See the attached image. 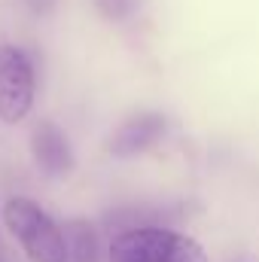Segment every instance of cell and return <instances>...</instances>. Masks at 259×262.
<instances>
[{
	"label": "cell",
	"instance_id": "cell-3",
	"mask_svg": "<svg viewBox=\"0 0 259 262\" xmlns=\"http://www.w3.org/2000/svg\"><path fill=\"white\" fill-rule=\"evenodd\" d=\"M34 92L37 79L31 58L12 43H0V122L18 125L34 107Z\"/></svg>",
	"mask_w": 259,
	"mask_h": 262
},
{
	"label": "cell",
	"instance_id": "cell-7",
	"mask_svg": "<svg viewBox=\"0 0 259 262\" xmlns=\"http://www.w3.org/2000/svg\"><path fill=\"white\" fill-rule=\"evenodd\" d=\"M25 3H28L34 12H40V15H43V12H49V9L55 6V0H25Z\"/></svg>",
	"mask_w": 259,
	"mask_h": 262
},
{
	"label": "cell",
	"instance_id": "cell-1",
	"mask_svg": "<svg viewBox=\"0 0 259 262\" xmlns=\"http://www.w3.org/2000/svg\"><path fill=\"white\" fill-rule=\"evenodd\" d=\"M3 223L31 262H67L64 229L31 198H9L3 204Z\"/></svg>",
	"mask_w": 259,
	"mask_h": 262
},
{
	"label": "cell",
	"instance_id": "cell-8",
	"mask_svg": "<svg viewBox=\"0 0 259 262\" xmlns=\"http://www.w3.org/2000/svg\"><path fill=\"white\" fill-rule=\"evenodd\" d=\"M0 262H3V256H0Z\"/></svg>",
	"mask_w": 259,
	"mask_h": 262
},
{
	"label": "cell",
	"instance_id": "cell-2",
	"mask_svg": "<svg viewBox=\"0 0 259 262\" xmlns=\"http://www.w3.org/2000/svg\"><path fill=\"white\" fill-rule=\"evenodd\" d=\"M110 262H207L204 247L174 229L134 226L110 241Z\"/></svg>",
	"mask_w": 259,
	"mask_h": 262
},
{
	"label": "cell",
	"instance_id": "cell-4",
	"mask_svg": "<svg viewBox=\"0 0 259 262\" xmlns=\"http://www.w3.org/2000/svg\"><path fill=\"white\" fill-rule=\"evenodd\" d=\"M31 156L37 168L49 177H61L73 168V152L67 143L64 131L55 122H37L31 131Z\"/></svg>",
	"mask_w": 259,
	"mask_h": 262
},
{
	"label": "cell",
	"instance_id": "cell-5",
	"mask_svg": "<svg viewBox=\"0 0 259 262\" xmlns=\"http://www.w3.org/2000/svg\"><path fill=\"white\" fill-rule=\"evenodd\" d=\"M162 134H165V116H159V113H140V116H134V119L119 125V131L110 140V152L122 156V159L125 156H137V152L149 149Z\"/></svg>",
	"mask_w": 259,
	"mask_h": 262
},
{
	"label": "cell",
	"instance_id": "cell-6",
	"mask_svg": "<svg viewBox=\"0 0 259 262\" xmlns=\"http://www.w3.org/2000/svg\"><path fill=\"white\" fill-rule=\"evenodd\" d=\"M67 262H98V235L89 223L70 220L64 226Z\"/></svg>",
	"mask_w": 259,
	"mask_h": 262
}]
</instances>
